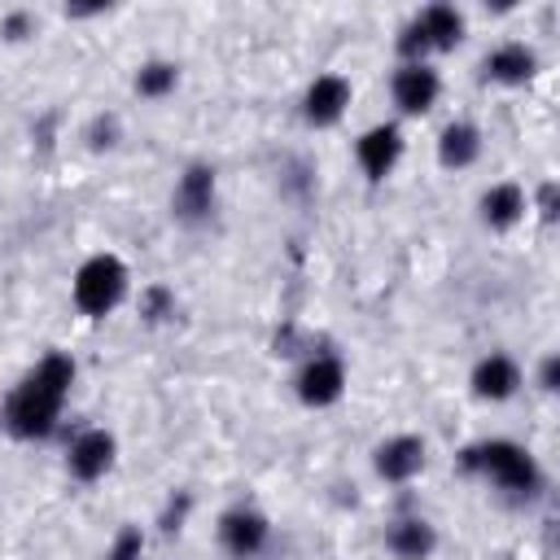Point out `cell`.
Segmentation results:
<instances>
[{
	"mask_svg": "<svg viewBox=\"0 0 560 560\" xmlns=\"http://www.w3.org/2000/svg\"><path fill=\"white\" fill-rule=\"evenodd\" d=\"M385 547H389L398 560H429L433 547H438V534H433V525H429L424 516H402V521L389 525Z\"/></svg>",
	"mask_w": 560,
	"mask_h": 560,
	"instance_id": "15",
	"label": "cell"
},
{
	"mask_svg": "<svg viewBox=\"0 0 560 560\" xmlns=\"http://www.w3.org/2000/svg\"><path fill=\"white\" fill-rule=\"evenodd\" d=\"M538 385H542L547 394L560 385V359H556V354H547V359H542V368H538Z\"/></svg>",
	"mask_w": 560,
	"mask_h": 560,
	"instance_id": "21",
	"label": "cell"
},
{
	"mask_svg": "<svg viewBox=\"0 0 560 560\" xmlns=\"http://www.w3.org/2000/svg\"><path fill=\"white\" fill-rule=\"evenodd\" d=\"M521 389V368L508 359V354H486L477 368H472V394L486 398V402H503Z\"/></svg>",
	"mask_w": 560,
	"mask_h": 560,
	"instance_id": "13",
	"label": "cell"
},
{
	"mask_svg": "<svg viewBox=\"0 0 560 560\" xmlns=\"http://www.w3.org/2000/svg\"><path fill=\"white\" fill-rule=\"evenodd\" d=\"M175 83H179V70H175L171 61H149V66H140V70H136V92H140V96H149V101H158V96L175 92Z\"/></svg>",
	"mask_w": 560,
	"mask_h": 560,
	"instance_id": "18",
	"label": "cell"
},
{
	"mask_svg": "<svg viewBox=\"0 0 560 560\" xmlns=\"http://www.w3.org/2000/svg\"><path fill=\"white\" fill-rule=\"evenodd\" d=\"M26 31H31V18H26V13H13V18L4 22V35H9V39H22Z\"/></svg>",
	"mask_w": 560,
	"mask_h": 560,
	"instance_id": "22",
	"label": "cell"
},
{
	"mask_svg": "<svg viewBox=\"0 0 560 560\" xmlns=\"http://www.w3.org/2000/svg\"><path fill=\"white\" fill-rule=\"evenodd\" d=\"M525 219V192L516 184H494L481 192V223L494 232H508Z\"/></svg>",
	"mask_w": 560,
	"mask_h": 560,
	"instance_id": "16",
	"label": "cell"
},
{
	"mask_svg": "<svg viewBox=\"0 0 560 560\" xmlns=\"http://www.w3.org/2000/svg\"><path fill=\"white\" fill-rule=\"evenodd\" d=\"M70 385H74V359L61 354V350L44 354V359L18 381V389L9 394V402H4V429H9L13 438H22V442L48 438V433L57 429V416H61V407H66Z\"/></svg>",
	"mask_w": 560,
	"mask_h": 560,
	"instance_id": "1",
	"label": "cell"
},
{
	"mask_svg": "<svg viewBox=\"0 0 560 560\" xmlns=\"http://www.w3.org/2000/svg\"><path fill=\"white\" fill-rule=\"evenodd\" d=\"M298 398L306 402V407H328V402H337L341 398V389H346V363L337 359V354H311L306 363H302V372H298Z\"/></svg>",
	"mask_w": 560,
	"mask_h": 560,
	"instance_id": "6",
	"label": "cell"
},
{
	"mask_svg": "<svg viewBox=\"0 0 560 560\" xmlns=\"http://www.w3.org/2000/svg\"><path fill=\"white\" fill-rule=\"evenodd\" d=\"M459 468H464V472H477V477H486V481H494V486H499L508 499H516V503H525V499H534V494L542 490V472H538L534 455H529L525 446L508 442V438H490V442L464 446V451H459Z\"/></svg>",
	"mask_w": 560,
	"mask_h": 560,
	"instance_id": "2",
	"label": "cell"
},
{
	"mask_svg": "<svg viewBox=\"0 0 560 560\" xmlns=\"http://www.w3.org/2000/svg\"><path fill=\"white\" fill-rule=\"evenodd\" d=\"M459 39H464V13L455 4H429L402 26L398 52L407 61H424L429 52H451Z\"/></svg>",
	"mask_w": 560,
	"mask_h": 560,
	"instance_id": "3",
	"label": "cell"
},
{
	"mask_svg": "<svg viewBox=\"0 0 560 560\" xmlns=\"http://www.w3.org/2000/svg\"><path fill=\"white\" fill-rule=\"evenodd\" d=\"M534 70H538V57H534V48H525V44H499V48L486 57V79H490V83H503V88L529 83Z\"/></svg>",
	"mask_w": 560,
	"mask_h": 560,
	"instance_id": "14",
	"label": "cell"
},
{
	"mask_svg": "<svg viewBox=\"0 0 560 560\" xmlns=\"http://www.w3.org/2000/svg\"><path fill=\"white\" fill-rule=\"evenodd\" d=\"M350 105V83L341 74H319L302 96V118L311 127H332Z\"/></svg>",
	"mask_w": 560,
	"mask_h": 560,
	"instance_id": "11",
	"label": "cell"
},
{
	"mask_svg": "<svg viewBox=\"0 0 560 560\" xmlns=\"http://www.w3.org/2000/svg\"><path fill=\"white\" fill-rule=\"evenodd\" d=\"M354 153H359L363 175L376 184V179H385V175L398 166V158H402V131H398L394 122H376V127H368V131L359 136Z\"/></svg>",
	"mask_w": 560,
	"mask_h": 560,
	"instance_id": "9",
	"label": "cell"
},
{
	"mask_svg": "<svg viewBox=\"0 0 560 560\" xmlns=\"http://www.w3.org/2000/svg\"><path fill=\"white\" fill-rule=\"evenodd\" d=\"M127 293V267L114 254H92L79 271H74V306L88 319H105Z\"/></svg>",
	"mask_w": 560,
	"mask_h": 560,
	"instance_id": "4",
	"label": "cell"
},
{
	"mask_svg": "<svg viewBox=\"0 0 560 560\" xmlns=\"http://www.w3.org/2000/svg\"><path fill=\"white\" fill-rule=\"evenodd\" d=\"M477 153H481V131H477L472 122H451V127H442V136H438V162H442L446 171L472 166Z\"/></svg>",
	"mask_w": 560,
	"mask_h": 560,
	"instance_id": "17",
	"label": "cell"
},
{
	"mask_svg": "<svg viewBox=\"0 0 560 560\" xmlns=\"http://www.w3.org/2000/svg\"><path fill=\"white\" fill-rule=\"evenodd\" d=\"M140 551H144V534H140L136 525H122V529L114 534L109 560H140Z\"/></svg>",
	"mask_w": 560,
	"mask_h": 560,
	"instance_id": "20",
	"label": "cell"
},
{
	"mask_svg": "<svg viewBox=\"0 0 560 560\" xmlns=\"http://www.w3.org/2000/svg\"><path fill=\"white\" fill-rule=\"evenodd\" d=\"M442 92V79L429 61H402L394 70V105L402 114H429Z\"/></svg>",
	"mask_w": 560,
	"mask_h": 560,
	"instance_id": "8",
	"label": "cell"
},
{
	"mask_svg": "<svg viewBox=\"0 0 560 560\" xmlns=\"http://www.w3.org/2000/svg\"><path fill=\"white\" fill-rule=\"evenodd\" d=\"M267 538H271V521H267L262 512H254V508H232V512L219 516V542H223L236 560L258 556V551L267 547Z\"/></svg>",
	"mask_w": 560,
	"mask_h": 560,
	"instance_id": "7",
	"label": "cell"
},
{
	"mask_svg": "<svg viewBox=\"0 0 560 560\" xmlns=\"http://www.w3.org/2000/svg\"><path fill=\"white\" fill-rule=\"evenodd\" d=\"M140 315H144L149 324L171 319V315H175V293H171V289H162V284L144 289V298H140Z\"/></svg>",
	"mask_w": 560,
	"mask_h": 560,
	"instance_id": "19",
	"label": "cell"
},
{
	"mask_svg": "<svg viewBox=\"0 0 560 560\" xmlns=\"http://www.w3.org/2000/svg\"><path fill=\"white\" fill-rule=\"evenodd\" d=\"M171 210H175V219L188 223V228H197V223L210 219V210H214V171H210L206 162H192V166L179 175L175 197H171Z\"/></svg>",
	"mask_w": 560,
	"mask_h": 560,
	"instance_id": "5",
	"label": "cell"
},
{
	"mask_svg": "<svg viewBox=\"0 0 560 560\" xmlns=\"http://www.w3.org/2000/svg\"><path fill=\"white\" fill-rule=\"evenodd\" d=\"M114 433H105V429H88V433H79L74 442H70V455H66V464H70V477L74 481H96V477H105L109 472V464H114Z\"/></svg>",
	"mask_w": 560,
	"mask_h": 560,
	"instance_id": "10",
	"label": "cell"
},
{
	"mask_svg": "<svg viewBox=\"0 0 560 560\" xmlns=\"http://www.w3.org/2000/svg\"><path fill=\"white\" fill-rule=\"evenodd\" d=\"M538 210H542V219H556V184H542V192H538Z\"/></svg>",
	"mask_w": 560,
	"mask_h": 560,
	"instance_id": "23",
	"label": "cell"
},
{
	"mask_svg": "<svg viewBox=\"0 0 560 560\" xmlns=\"http://www.w3.org/2000/svg\"><path fill=\"white\" fill-rule=\"evenodd\" d=\"M372 468H376V477H385V481H411V477L424 468V442L411 438V433L389 438V442L376 446Z\"/></svg>",
	"mask_w": 560,
	"mask_h": 560,
	"instance_id": "12",
	"label": "cell"
}]
</instances>
